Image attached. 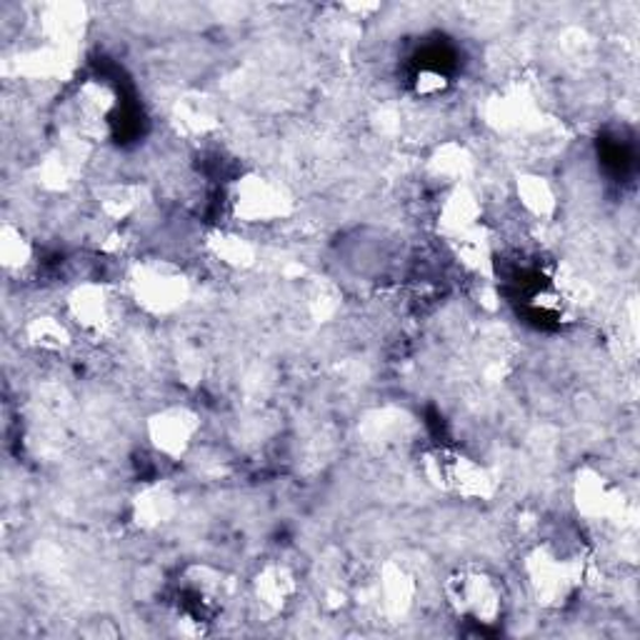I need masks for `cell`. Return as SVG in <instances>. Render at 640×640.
I'll return each mask as SVG.
<instances>
[{"label": "cell", "mask_w": 640, "mask_h": 640, "mask_svg": "<svg viewBox=\"0 0 640 640\" xmlns=\"http://www.w3.org/2000/svg\"><path fill=\"white\" fill-rule=\"evenodd\" d=\"M416 598V583L403 568H385L383 579L378 581V608H383L385 616L403 618L411 610Z\"/></svg>", "instance_id": "9"}, {"label": "cell", "mask_w": 640, "mask_h": 640, "mask_svg": "<svg viewBox=\"0 0 640 640\" xmlns=\"http://www.w3.org/2000/svg\"><path fill=\"white\" fill-rule=\"evenodd\" d=\"M29 340L41 350H63L70 343V333L58 318L41 315L29 326Z\"/></svg>", "instance_id": "16"}, {"label": "cell", "mask_w": 640, "mask_h": 640, "mask_svg": "<svg viewBox=\"0 0 640 640\" xmlns=\"http://www.w3.org/2000/svg\"><path fill=\"white\" fill-rule=\"evenodd\" d=\"M133 295L143 308L158 315L173 313L188 301V281L176 266L150 260L135 268Z\"/></svg>", "instance_id": "4"}, {"label": "cell", "mask_w": 640, "mask_h": 640, "mask_svg": "<svg viewBox=\"0 0 640 640\" xmlns=\"http://www.w3.org/2000/svg\"><path fill=\"white\" fill-rule=\"evenodd\" d=\"M68 308L78 326L88 333H105L108 328H113L115 315H119V303H115L111 291L98 283L80 285L70 295Z\"/></svg>", "instance_id": "6"}, {"label": "cell", "mask_w": 640, "mask_h": 640, "mask_svg": "<svg viewBox=\"0 0 640 640\" xmlns=\"http://www.w3.org/2000/svg\"><path fill=\"white\" fill-rule=\"evenodd\" d=\"M231 209L243 223H276L291 215L293 198L278 180L250 173L233 186Z\"/></svg>", "instance_id": "3"}, {"label": "cell", "mask_w": 640, "mask_h": 640, "mask_svg": "<svg viewBox=\"0 0 640 640\" xmlns=\"http://www.w3.org/2000/svg\"><path fill=\"white\" fill-rule=\"evenodd\" d=\"M198 433H201V418L180 405L160 411L148 420L150 443L166 458H183L193 448Z\"/></svg>", "instance_id": "5"}, {"label": "cell", "mask_w": 640, "mask_h": 640, "mask_svg": "<svg viewBox=\"0 0 640 640\" xmlns=\"http://www.w3.org/2000/svg\"><path fill=\"white\" fill-rule=\"evenodd\" d=\"M579 508L588 518H610L616 516L618 508H624V503H620L618 493L610 489L606 478L591 473L579 481Z\"/></svg>", "instance_id": "11"}, {"label": "cell", "mask_w": 640, "mask_h": 640, "mask_svg": "<svg viewBox=\"0 0 640 640\" xmlns=\"http://www.w3.org/2000/svg\"><path fill=\"white\" fill-rule=\"evenodd\" d=\"M254 593L260 606L281 613L291 606L295 593H299V581L295 573L283 563H268L258 571L254 581Z\"/></svg>", "instance_id": "8"}, {"label": "cell", "mask_w": 640, "mask_h": 640, "mask_svg": "<svg viewBox=\"0 0 640 640\" xmlns=\"http://www.w3.org/2000/svg\"><path fill=\"white\" fill-rule=\"evenodd\" d=\"M526 579L540 606L563 608L573 598V593L581 588L583 568L575 558L555 551L551 546H538L526 558Z\"/></svg>", "instance_id": "2"}, {"label": "cell", "mask_w": 640, "mask_h": 640, "mask_svg": "<svg viewBox=\"0 0 640 640\" xmlns=\"http://www.w3.org/2000/svg\"><path fill=\"white\" fill-rule=\"evenodd\" d=\"M518 203L534 218H551L558 209L555 188L543 176H523L516 186Z\"/></svg>", "instance_id": "12"}, {"label": "cell", "mask_w": 640, "mask_h": 640, "mask_svg": "<svg viewBox=\"0 0 640 640\" xmlns=\"http://www.w3.org/2000/svg\"><path fill=\"white\" fill-rule=\"evenodd\" d=\"M446 596L456 616L475 626H493L506 606L503 585L483 568L456 571L446 583Z\"/></svg>", "instance_id": "1"}, {"label": "cell", "mask_w": 640, "mask_h": 640, "mask_svg": "<svg viewBox=\"0 0 640 640\" xmlns=\"http://www.w3.org/2000/svg\"><path fill=\"white\" fill-rule=\"evenodd\" d=\"M176 508L178 498L170 485L166 483L148 485V489L135 498V520H138L143 528H158L173 518Z\"/></svg>", "instance_id": "10"}, {"label": "cell", "mask_w": 640, "mask_h": 640, "mask_svg": "<svg viewBox=\"0 0 640 640\" xmlns=\"http://www.w3.org/2000/svg\"><path fill=\"white\" fill-rule=\"evenodd\" d=\"M430 166L436 170V176L443 178L446 183L461 186V180L471 170V156L458 146H446L443 150H438V156L433 158Z\"/></svg>", "instance_id": "17"}, {"label": "cell", "mask_w": 640, "mask_h": 640, "mask_svg": "<svg viewBox=\"0 0 640 640\" xmlns=\"http://www.w3.org/2000/svg\"><path fill=\"white\" fill-rule=\"evenodd\" d=\"M481 203L478 198L463 186H456L448 193L446 203L438 211V228L446 238L453 243L473 236L475 231H481Z\"/></svg>", "instance_id": "7"}, {"label": "cell", "mask_w": 640, "mask_h": 640, "mask_svg": "<svg viewBox=\"0 0 640 640\" xmlns=\"http://www.w3.org/2000/svg\"><path fill=\"white\" fill-rule=\"evenodd\" d=\"M98 205H101L108 218H128L138 209V188L128 183L105 186L103 191H98Z\"/></svg>", "instance_id": "14"}, {"label": "cell", "mask_w": 640, "mask_h": 640, "mask_svg": "<svg viewBox=\"0 0 640 640\" xmlns=\"http://www.w3.org/2000/svg\"><path fill=\"white\" fill-rule=\"evenodd\" d=\"M211 248L221 263L231 268H248L256 263V246L246 238L233 236V233H221L211 240Z\"/></svg>", "instance_id": "13"}, {"label": "cell", "mask_w": 640, "mask_h": 640, "mask_svg": "<svg viewBox=\"0 0 640 640\" xmlns=\"http://www.w3.org/2000/svg\"><path fill=\"white\" fill-rule=\"evenodd\" d=\"M0 258H3L8 270H23L31 266L33 246L15 225H5L3 233H0Z\"/></svg>", "instance_id": "15"}]
</instances>
